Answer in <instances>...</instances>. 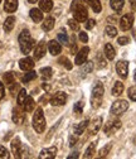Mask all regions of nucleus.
<instances>
[{
  "instance_id": "obj_11",
  "label": "nucleus",
  "mask_w": 136,
  "mask_h": 159,
  "mask_svg": "<svg viewBox=\"0 0 136 159\" xmlns=\"http://www.w3.org/2000/svg\"><path fill=\"white\" fill-rule=\"evenodd\" d=\"M11 153L15 158H22L23 155V145L20 143V139L19 138H14L13 140H11Z\"/></svg>"
},
{
  "instance_id": "obj_37",
  "label": "nucleus",
  "mask_w": 136,
  "mask_h": 159,
  "mask_svg": "<svg viewBox=\"0 0 136 159\" xmlns=\"http://www.w3.org/2000/svg\"><path fill=\"white\" fill-rule=\"evenodd\" d=\"M127 96H129L130 100L136 101V86H132L127 90Z\"/></svg>"
},
{
  "instance_id": "obj_43",
  "label": "nucleus",
  "mask_w": 136,
  "mask_h": 159,
  "mask_svg": "<svg viewBox=\"0 0 136 159\" xmlns=\"http://www.w3.org/2000/svg\"><path fill=\"white\" fill-rule=\"evenodd\" d=\"M96 25V20L94 19H88V20H86V29H92L93 27Z\"/></svg>"
},
{
  "instance_id": "obj_31",
  "label": "nucleus",
  "mask_w": 136,
  "mask_h": 159,
  "mask_svg": "<svg viewBox=\"0 0 136 159\" xmlns=\"http://www.w3.org/2000/svg\"><path fill=\"white\" fill-rule=\"evenodd\" d=\"M3 78H4V82H5L8 86H10V85H13V84L15 82V73H14V72H7V73L3 76Z\"/></svg>"
},
{
  "instance_id": "obj_10",
  "label": "nucleus",
  "mask_w": 136,
  "mask_h": 159,
  "mask_svg": "<svg viewBox=\"0 0 136 159\" xmlns=\"http://www.w3.org/2000/svg\"><path fill=\"white\" fill-rule=\"evenodd\" d=\"M132 24H134V15H132L131 13L125 14V15L120 19V28H121V30H124V32L131 29V28H132Z\"/></svg>"
},
{
  "instance_id": "obj_29",
  "label": "nucleus",
  "mask_w": 136,
  "mask_h": 159,
  "mask_svg": "<svg viewBox=\"0 0 136 159\" xmlns=\"http://www.w3.org/2000/svg\"><path fill=\"white\" fill-rule=\"evenodd\" d=\"M37 72L35 71H27V73L23 76V78H22V81L24 82V84H28V82H30V81H33V80H35L37 78Z\"/></svg>"
},
{
  "instance_id": "obj_40",
  "label": "nucleus",
  "mask_w": 136,
  "mask_h": 159,
  "mask_svg": "<svg viewBox=\"0 0 136 159\" xmlns=\"http://www.w3.org/2000/svg\"><path fill=\"white\" fill-rule=\"evenodd\" d=\"M9 157H10L9 152L3 145H0V159H9Z\"/></svg>"
},
{
  "instance_id": "obj_18",
  "label": "nucleus",
  "mask_w": 136,
  "mask_h": 159,
  "mask_svg": "<svg viewBox=\"0 0 136 159\" xmlns=\"http://www.w3.org/2000/svg\"><path fill=\"white\" fill-rule=\"evenodd\" d=\"M29 15L32 18V20L34 23H41L43 20V11L38 8H33L30 11H29Z\"/></svg>"
},
{
  "instance_id": "obj_44",
  "label": "nucleus",
  "mask_w": 136,
  "mask_h": 159,
  "mask_svg": "<svg viewBox=\"0 0 136 159\" xmlns=\"http://www.w3.org/2000/svg\"><path fill=\"white\" fill-rule=\"evenodd\" d=\"M80 41L82 42V43H87L88 42V35H87V33H85V32H80Z\"/></svg>"
},
{
  "instance_id": "obj_35",
  "label": "nucleus",
  "mask_w": 136,
  "mask_h": 159,
  "mask_svg": "<svg viewBox=\"0 0 136 159\" xmlns=\"http://www.w3.org/2000/svg\"><path fill=\"white\" fill-rule=\"evenodd\" d=\"M105 33H106L108 37L113 38V37L117 35V29H116L115 27H112V25H107L106 29H105Z\"/></svg>"
},
{
  "instance_id": "obj_28",
  "label": "nucleus",
  "mask_w": 136,
  "mask_h": 159,
  "mask_svg": "<svg viewBox=\"0 0 136 159\" xmlns=\"http://www.w3.org/2000/svg\"><path fill=\"white\" fill-rule=\"evenodd\" d=\"M87 3L90 4V7L92 8V10L94 13H100L102 10V5L100 0H87Z\"/></svg>"
},
{
  "instance_id": "obj_41",
  "label": "nucleus",
  "mask_w": 136,
  "mask_h": 159,
  "mask_svg": "<svg viewBox=\"0 0 136 159\" xmlns=\"http://www.w3.org/2000/svg\"><path fill=\"white\" fill-rule=\"evenodd\" d=\"M59 63H62L67 70H72V67H73V66H72V63L68 61V59H67L66 57H62V58L59 59Z\"/></svg>"
},
{
  "instance_id": "obj_26",
  "label": "nucleus",
  "mask_w": 136,
  "mask_h": 159,
  "mask_svg": "<svg viewBox=\"0 0 136 159\" xmlns=\"http://www.w3.org/2000/svg\"><path fill=\"white\" fill-rule=\"evenodd\" d=\"M110 5L115 11H120L125 5V0H110Z\"/></svg>"
},
{
  "instance_id": "obj_38",
  "label": "nucleus",
  "mask_w": 136,
  "mask_h": 159,
  "mask_svg": "<svg viewBox=\"0 0 136 159\" xmlns=\"http://www.w3.org/2000/svg\"><path fill=\"white\" fill-rule=\"evenodd\" d=\"M68 25L72 30H78L80 29V23L76 20V19H69L68 20Z\"/></svg>"
},
{
  "instance_id": "obj_24",
  "label": "nucleus",
  "mask_w": 136,
  "mask_h": 159,
  "mask_svg": "<svg viewBox=\"0 0 136 159\" xmlns=\"http://www.w3.org/2000/svg\"><path fill=\"white\" fill-rule=\"evenodd\" d=\"M34 106H35V102H34V100H33V97L27 96L25 101H24V105H23L24 111H25V112H32L33 109H34Z\"/></svg>"
},
{
  "instance_id": "obj_9",
  "label": "nucleus",
  "mask_w": 136,
  "mask_h": 159,
  "mask_svg": "<svg viewBox=\"0 0 136 159\" xmlns=\"http://www.w3.org/2000/svg\"><path fill=\"white\" fill-rule=\"evenodd\" d=\"M25 111L20 109V106L18 105V107H14L13 109V115H11V119L16 124V125H22L24 123V119H25Z\"/></svg>"
},
{
  "instance_id": "obj_34",
  "label": "nucleus",
  "mask_w": 136,
  "mask_h": 159,
  "mask_svg": "<svg viewBox=\"0 0 136 159\" xmlns=\"http://www.w3.org/2000/svg\"><path fill=\"white\" fill-rule=\"evenodd\" d=\"M94 152H96V143H91V144L88 145V148L86 149L83 157H85V158H92L93 154H94Z\"/></svg>"
},
{
  "instance_id": "obj_45",
  "label": "nucleus",
  "mask_w": 136,
  "mask_h": 159,
  "mask_svg": "<svg viewBox=\"0 0 136 159\" xmlns=\"http://www.w3.org/2000/svg\"><path fill=\"white\" fill-rule=\"evenodd\" d=\"M92 68H93V63H92V62H88V63L86 65V67L82 70V73H86V72H91V71H92Z\"/></svg>"
},
{
  "instance_id": "obj_15",
  "label": "nucleus",
  "mask_w": 136,
  "mask_h": 159,
  "mask_svg": "<svg viewBox=\"0 0 136 159\" xmlns=\"http://www.w3.org/2000/svg\"><path fill=\"white\" fill-rule=\"evenodd\" d=\"M46 52H47V44H46V42H39V43H38V46L35 47V49H34V58L35 59L43 58L44 54H46Z\"/></svg>"
},
{
  "instance_id": "obj_30",
  "label": "nucleus",
  "mask_w": 136,
  "mask_h": 159,
  "mask_svg": "<svg viewBox=\"0 0 136 159\" xmlns=\"http://www.w3.org/2000/svg\"><path fill=\"white\" fill-rule=\"evenodd\" d=\"M57 38H58V42L64 44V46H68V37H67V33L64 32V29H61V32L57 34Z\"/></svg>"
},
{
  "instance_id": "obj_39",
  "label": "nucleus",
  "mask_w": 136,
  "mask_h": 159,
  "mask_svg": "<svg viewBox=\"0 0 136 159\" xmlns=\"http://www.w3.org/2000/svg\"><path fill=\"white\" fill-rule=\"evenodd\" d=\"M73 110H74V112H76L77 115H81V114H82V111H83V102H82V101L76 102V104H74Z\"/></svg>"
},
{
  "instance_id": "obj_27",
  "label": "nucleus",
  "mask_w": 136,
  "mask_h": 159,
  "mask_svg": "<svg viewBox=\"0 0 136 159\" xmlns=\"http://www.w3.org/2000/svg\"><path fill=\"white\" fill-rule=\"evenodd\" d=\"M122 92H124V84L121 81L115 82V85L112 87V95L113 96H120Z\"/></svg>"
},
{
  "instance_id": "obj_4",
  "label": "nucleus",
  "mask_w": 136,
  "mask_h": 159,
  "mask_svg": "<svg viewBox=\"0 0 136 159\" xmlns=\"http://www.w3.org/2000/svg\"><path fill=\"white\" fill-rule=\"evenodd\" d=\"M73 16H74V19L78 23L86 22L87 20V16H88L87 9L82 4H78L77 2H74V4H73Z\"/></svg>"
},
{
  "instance_id": "obj_33",
  "label": "nucleus",
  "mask_w": 136,
  "mask_h": 159,
  "mask_svg": "<svg viewBox=\"0 0 136 159\" xmlns=\"http://www.w3.org/2000/svg\"><path fill=\"white\" fill-rule=\"evenodd\" d=\"M27 96H28V95H27V91H25L24 89H22L20 91H19L18 97H16V102H18L19 106H23V105H24V101H25Z\"/></svg>"
},
{
  "instance_id": "obj_25",
  "label": "nucleus",
  "mask_w": 136,
  "mask_h": 159,
  "mask_svg": "<svg viewBox=\"0 0 136 159\" xmlns=\"http://www.w3.org/2000/svg\"><path fill=\"white\" fill-rule=\"evenodd\" d=\"M105 56L107 59H110V61H112V59L116 57V52H115V48L112 47V44L107 43L105 46Z\"/></svg>"
},
{
  "instance_id": "obj_32",
  "label": "nucleus",
  "mask_w": 136,
  "mask_h": 159,
  "mask_svg": "<svg viewBox=\"0 0 136 159\" xmlns=\"http://www.w3.org/2000/svg\"><path fill=\"white\" fill-rule=\"evenodd\" d=\"M39 73L43 77V80H49L53 76V70L50 67H43V68H41Z\"/></svg>"
},
{
  "instance_id": "obj_36",
  "label": "nucleus",
  "mask_w": 136,
  "mask_h": 159,
  "mask_svg": "<svg viewBox=\"0 0 136 159\" xmlns=\"http://www.w3.org/2000/svg\"><path fill=\"white\" fill-rule=\"evenodd\" d=\"M111 148H112V144L110 143V144H107V145H105L100 152H99V155H100V158H105L108 153H110V150H111Z\"/></svg>"
},
{
  "instance_id": "obj_46",
  "label": "nucleus",
  "mask_w": 136,
  "mask_h": 159,
  "mask_svg": "<svg viewBox=\"0 0 136 159\" xmlns=\"http://www.w3.org/2000/svg\"><path fill=\"white\" fill-rule=\"evenodd\" d=\"M4 96H5V87L3 82H0V100H3Z\"/></svg>"
},
{
  "instance_id": "obj_1",
  "label": "nucleus",
  "mask_w": 136,
  "mask_h": 159,
  "mask_svg": "<svg viewBox=\"0 0 136 159\" xmlns=\"http://www.w3.org/2000/svg\"><path fill=\"white\" fill-rule=\"evenodd\" d=\"M18 41H19V46H20V51L23 54H28L34 46V39L32 38L30 32L28 29L22 30V33L18 37Z\"/></svg>"
},
{
  "instance_id": "obj_54",
  "label": "nucleus",
  "mask_w": 136,
  "mask_h": 159,
  "mask_svg": "<svg viewBox=\"0 0 136 159\" xmlns=\"http://www.w3.org/2000/svg\"><path fill=\"white\" fill-rule=\"evenodd\" d=\"M86 2H87V0H86Z\"/></svg>"
},
{
  "instance_id": "obj_52",
  "label": "nucleus",
  "mask_w": 136,
  "mask_h": 159,
  "mask_svg": "<svg viewBox=\"0 0 136 159\" xmlns=\"http://www.w3.org/2000/svg\"><path fill=\"white\" fill-rule=\"evenodd\" d=\"M2 47H3V43H2V42H0V48H2Z\"/></svg>"
},
{
  "instance_id": "obj_51",
  "label": "nucleus",
  "mask_w": 136,
  "mask_h": 159,
  "mask_svg": "<svg viewBox=\"0 0 136 159\" xmlns=\"http://www.w3.org/2000/svg\"><path fill=\"white\" fill-rule=\"evenodd\" d=\"M134 80H135V82H136V71H135V75H134Z\"/></svg>"
},
{
  "instance_id": "obj_13",
  "label": "nucleus",
  "mask_w": 136,
  "mask_h": 159,
  "mask_svg": "<svg viewBox=\"0 0 136 159\" xmlns=\"http://www.w3.org/2000/svg\"><path fill=\"white\" fill-rule=\"evenodd\" d=\"M101 126H102V117H96L94 120H92L91 124H88V133L91 135H94L100 131Z\"/></svg>"
},
{
  "instance_id": "obj_3",
  "label": "nucleus",
  "mask_w": 136,
  "mask_h": 159,
  "mask_svg": "<svg viewBox=\"0 0 136 159\" xmlns=\"http://www.w3.org/2000/svg\"><path fill=\"white\" fill-rule=\"evenodd\" d=\"M33 128L37 133H43L44 129H46V117H44V114H43V110L42 107H38L34 112V116H33Z\"/></svg>"
},
{
  "instance_id": "obj_7",
  "label": "nucleus",
  "mask_w": 136,
  "mask_h": 159,
  "mask_svg": "<svg viewBox=\"0 0 136 159\" xmlns=\"http://www.w3.org/2000/svg\"><path fill=\"white\" fill-rule=\"evenodd\" d=\"M90 53V48L88 47H83L80 49V52H77L76 54V59H74V63L77 66H83L87 61V57Z\"/></svg>"
},
{
  "instance_id": "obj_22",
  "label": "nucleus",
  "mask_w": 136,
  "mask_h": 159,
  "mask_svg": "<svg viewBox=\"0 0 136 159\" xmlns=\"http://www.w3.org/2000/svg\"><path fill=\"white\" fill-rule=\"evenodd\" d=\"M39 9L43 13H49L53 9L52 0H41V2H39Z\"/></svg>"
},
{
  "instance_id": "obj_6",
  "label": "nucleus",
  "mask_w": 136,
  "mask_h": 159,
  "mask_svg": "<svg viewBox=\"0 0 136 159\" xmlns=\"http://www.w3.org/2000/svg\"><path fill=\"white\" fill-rule=\"evenodd\" d=\"M121 121L119 120V119H115V120H110L106 125H105V128H103V131H105V134H107V135H112V134H115L116 131H117L120 128H121Z\"/></svg>"
},
{
  "instance_id": "obj_14",
  "label": "nucleus",
  "mask_w": 136,
  "mask_h": 159,
  "mask_svg": "<svg viewBox=\"0 0 136 159\" xmlns=\"http://www.w3.org/2000/svg\"><path fill=\"white\" fill-rule=\"evenodd\" d=\"M57 147H50V148H46V149H43L42 152H41V154H39V158L41 159H53V158H55V155H57Z\"/></svg>"
},
{
  "instance_id": "obj_23",
  "label": "nucleus",
  "mask_w": 136,
  "mask_h": 159,
  "mask_svg": "<svg viewBox=\"0 0 136 159\" xmlns=\"http://www.w3.org/2000/svg\"><path fill=\"white\" fill-rule=\"evenodd\" d=\"M42 28H43V30H46V32L52 30V29L54 28V18H53V16H47V18L44 19L43 24H42Z\"/></svg>"
},
{
  "instance_id": "obj_16",
  "label": "nucleus",
  "mask_w": 136,
  "mask_h": 159,
  "mask_svg": "<svg viewBox=\"0 0 136 159\" xmlns=\"http://www.w3.org/2000/svg\"><path fill=\"white\" fill-rule=\"evenodd\" d=\"M19 67H20V70H23V71H30L34 67V61L30 57H25V58L19 61Z\"/></svg>"
},
{
  "instance_id": "obj_48",
  "label": "nucleus",
  "mask_w": 136,
  "mask_h": 159,
  "mask_svg": "<svg viewBox=\"0 0 136 159\" xmlns=\"http://www.w3.org/2000/svg\"><path fill=\"white\" fill-rule=\"evenodd\" d=\"M78 157H80V153L74 152V153H72L71 155H68V159H72V158H78Z\"/></svg>"
},
{
  "instance_id": "obj_20",
  "label": "nucleus",
  "mask_w": 136,
  "mask_h": 159,
  "mask_svg": "<svg viewBox=\"0 0 136 159\" xmlns=\"http://www.w3.org/2000/svg\"><path fill=\"white\" fill-rule=\"evenodd\" d=\"M88 124H90V121H88V120H83V121H81L80 124L74 125V128H73V133H74L77 136L81 135V134H83V131L88 128Z\"/></svg>"
},
{
  "instance_id": "obj_19",
  "label": "nucleus",
  "mask_w": 136,
  "mask_h": 159,
  "mask_svg": "<svg viewBox=\"0 0 136 159\" xmlns=\"http://www.w3.org/2000/svg\"><path fill=\"white\" fill-rule=\"evenodd\" d=\"M18 9V0H4V10L7 13H14Z\"/></svg>"
},
{
  "instance_id": "obj_42",
  "label": "nucleus",
  "mask_w": 136,
  "mask_h": 159,
  "mask_svg": "<svg viewBox=\"0 0 136 159\" xmlns=\"http://www.w3.org/2000/svg\"><path fill=\"white\" fill-rule=\"evenodd\" d=\"M117 43H119L120 46H126V44L130 43V38H129V37H119Z\"/></svg>"
},
{
  "instance_id": "obj_5",
  "label": "nucleus",
  "mask_w": 136,
  "mask_h": 159,
  "mask_svg": "<svg viewBox=\"0 0 136 159\" xmlns=\"http://www.w3.org/2000/svg\"><path fill=\"white\" fill-rule=\"evenodd\" d=\"M127 109H129V102L126 100H117L111 106V114L115 116H119L122 115Z\"/></svg>"
},
{
  "instance_id": "obj_12",
  "label": "nucleus",
  "mask_w": 136,
  "mask_h": 159,
  "mask_svg": "<svg viewBox=\"0 0 136 159\" xmlns=\"http://www.w3.org/2000/svg\"><path fill=\"white\" fill-rule=\"evenodd\" d=\"M116 72H117V75L125 80L127 78V73H129V62L127 61H119L117 63H116Z\"/></svg>"
},
{
  "instance_id": "obj_2",
  "label": "nucleus",
  "mask_w": 136,
  "mask_h": 159,
  "mask_svg": "<svg viewBox=\"0 0 136 159\" xmlns=\"http://www.w3.org/2000/svg\"><path fill=\"white\" fill-rule=\"evenodd\" d=\"M103 85L101 82H96L92 87V95H91V106L93 109H99L102 104V97H103Z\"/></svg>"
},
{
  "instance_id": "obj_50",
  "label": "nucleus",
  "mask_w": 136,
  "mask_h": 159,
  "mask_svg": "<svg viewBox=\"0 0 136 159\" xmlns=\"http://www.w3.org/2000/svg\"><path fill=\"white\" fill-rule=\"evenodd\" d=\"M37 2H38V0H28V3H30V4H34Z\"/></svg>"
},
{
  "instance_id": "obj_49",
  "label": "nucleus",
  "mask_w": 136,
  "mask_h": 159,
  "mask_svg": "<svg viewBox=\"0 0 136 159\" xmlns=\"http://www.w3.org/2000/svg\"><path fill=\"white\" fill-rule=\"evenodd\" d=\"M129 2L131 3V7H132V9H136V0H129Z\"/></svg>"
},
{
  "instance_id": "obj_17",
  "label": "nucleus",
  "mask_w": 136,
  "mask_h": 159,
  "mask_svg": "<svg viewBox=\"0 0 136 159\" xmlns=\"http://www.w3.org/2000/svg\"><path fill=\"white\" fill-rule=\"evenodd\" d=\"M48 51H49V53L52 56H58L61 53V51H62V47H61V44L58 43L57 41L52 39V41L48 42Z\"/></svg>"
},
{
  "instance_id": "obj_53",
  "label": "nucleus",
  "mask_w": 136,
  "mask_h": 159,
  "mask_svg": "<svg viewBox=\"0 0 136 159\" xmlns=\"http://www.w3.org/2000/svg\"><path fill=\"white\" fill-rule=\"evenodd\" d=\"M0 3H2V0H0Z\"/></svg>"
},
{
  "instance_id": "obj_8",
  "label": "nucleus",
  "mask_w": 136,
  "mask_h": 159,
  "mask_svg": "<svg viewBox=\"0 0 136 159\" xmlns=\"http://www.w3.org/2000/svg\"><path fill=\"white\" fill-rule=\"evenodd\" d=\"M67 101V95L63 91L59 92H55L52 97H50V104L53 106H63Z\"/></svg>"
},
{
  "instance_id": "obj_47",
  "label": "nucleus",
  "mask_w": 136,
  "mask_h": 159,
  "mask_svg": "<svg viewBox=\"0 0 136 159\" xmlns=\"http://www.w3.org/2000/svg\"><path fill=\"white\" fill-rule=\"evenodd\" d=\"M77 135L74 134V135H72V136H69V147H73L74 144H76V142H77V138H76Z\"/></svg>"
},
{
  "instance_id": "obj_21",
  "label": "nucleus",
  "mask_w": 136,
  "mask_h": 159,
  "mask_svg": "<svg viewBox=\"0 0 136 159\" xmlns=\"http://www.w3.org/2000/svg\"><path fill=\"white\" fill-rule=\"evenodd\" d=\"M14 25H15V18H14V16H8V18L5 19V22H4V25H3L4 32H5V33L11 32L13 28H14Z\"/></svg>"
}]
</instances>
